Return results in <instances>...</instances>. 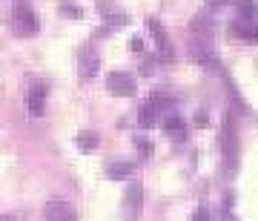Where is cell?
<instances>
[{"label": "cell", "instance_id": "cell-1", "mask_svg": "<svg viewBox=\"0 0 258 221\" xmlns=\"http://www.w3.org/2000/svg\"><path fill=\"white\" fill-rule=\"evenodd\" d=\"M221 158H224V178H232L235 175V167H238V135H235V124H232V112L224 115L221 124Z\"/></svg>", "mask_w": 258, "mask_h": 221}, {"label": "cell", "instance_id": "cell-2", "mask_svg": "<svg viewBox=\"0 0 258 221\" xmlns=\"http://www.w3.org/2000/svg\"><path fill=\"white\" fill-rule=\"evenodd\" d=\"M141 207H144V187L129 184V190L123 193V201H120V215H123V221H138Z\"/></svg>", "mask_w": 258, "mask_h": 221}, {"label": "cell", "instance_id": "cell-3", "mask_svg": "<svg viewBox=\"0 0 258 221\" xmlns=\"http://www.w3.org/2000/svg\"><path fill=\"white\" fill-rule=\"evenodd\" d=\"M12 26H15V32L18 35H37L40 32V20H37V15L29 6H18L15 9V15H12Z\"/></svg>", "mask_w": 258, "mask_h": 221}, {"label": "cell", "instance_id": "cell-4", "mask_svg": "<svg viewBox=\"0 0 258 221\" xmlns=\"http://www.w3.org/2000/svg\"><path fill=\"white\" fill-rule=\"evenodd\" d=\"M106 89H109V95H118V98H132L138 83H135V78L129 72H112L106 78Z\"/></svg>", "mask_w": 258, "mask_h": 221}, {"label": "cell", "instance_id": "cell-5", "mask_svg": "<svg viewBox=\"0 0 258 221\" xmlns=\"http://www.w3.org/2000/svg\"><path fill=\"white\" fill-rule=\"evenodd\" d=\"M43 218L46 221H78V212L69 201H60V198H52V201L43 204Z\"/></svg>", "mask_w": 258, "mask_h": 221}, {"label": "cell", "instance_id": "cell-6", "mask_svg": "<svg viewBox=\"0 0 258 221\" xmlns=\"http://www.w3.org/2000/svg\"><path fill=\"white\" fill-rule=\"evenodd\" d=\"M189 32H192V40L198 46L212 49V20H210V15H195V18L189 20Z\"/></svg>", "mask_w": 258, "mask_h": 221}, {"label": "cell", "instance_id": "cell-7", "mask_svg": "<svg viewBox=\"0 0 258 221\" xmlns=\"http://www.w3.org/2000/svg\"><path fill=\"white\" fill-rule=\"evenodd\" d=\"M46 95H49L46 83H32V86H29V92H26V109H29V115H35V118L43 115V109H46Z\"/></svg>", "mask_w": 258, "mask_h": 221}, {"label": "cell", "instance_id": "cell-8", "mask_svg": "<svg viewBox=\"0 0 258 221\" xmlns=\"http://www.w3.org/2000/svg\"><path fill=\"white\" fill-rule=\"evenodd\" d=\"M149 32H152V40L158 43V55H161V61H172V43L166 40L164 35V26L158 23V18H149Z\"/></svg>", "mask_w": 258, "mask_h": 221}, {"label": "cell", "instance_id": "cell-9", "mask_svg": "<svg viewBox=\"0 0 258 221\" xmlns=\"http://www.w3.org/2000/svg\"><path fill=\"white\" fill-rule=\"evenodd\" d=\"M161 127H164V132L175 141V144H184L186 141V121L181 118V115H166V121Z\"/></svg>", "mask_w": 258, "mask_h": 221}, {"label": "cell", "instance_id": "cell-10", "mask_svg": "<svg viewBox=\"0 0 258 221\" xmlns=\"http://www.w3.org/2000/svg\"><path fill=\"white\" fill-rule=\"evenodd\" d=\"M230 32L235 37H241V40H249V43H255V40H258V23H252V20H244V18L232 20Z\"/></svg>", "mask_w": 258, "mask_h": 221}, {"label": "cell", "instance_id": "cell-11", "mask_svg": "<svg viewBox=\"0 0 258 221\" xmlns=\"http://www.w3.org/2000/svg\"><path fill=\"white\" fill-rule=\"evenodd\" d=\"M98 66H101L98 55H95L92 49H83L81 52V78L83 81H92L95 75H98Z\"/></svg>", "mask_w": 258, "mask_h": 221}, {"label": "cell", "instance_id": "cell-12", "mask_svg": "<svg viewBox=\"0 0 258 221\" xmlns=\"http://www.w3.org/2000/svg\"><path fill=\"white\" fill-rule=\"evenodd\" d=\"M98 144H101V138H98V132L81 129V132L75 135V147L81 149V152H92V149H98Z\"/></svg>", "mask_w": 258, "mask_h": 221}, {"label": "cell", "instance_id": "cell-13", "mask_svg": "<svg viewBox=\"0 0 258 221\" xmlns=\"http://www.w3.org/2000/svg\"><path fill=\"white\" fill-rule=\"evenodd\" d=\"M132 173H135V164H129V161H120V164H109V167H106V178H112V181L129 178Z\"/></svg>", "mask_w": 258, "mask_h": 221}, {"label": "cell", "instance_id": "cell-14", "mask_svg": "<svg viewBox=\"0 0 258 221\" xmlns=\"http://www.w3.org/2000/svg\"><path fill=\"white\" fill-rule=\"evenodd\" d=\"M155 118H158V106H155L152 101H149V103H144V106L138 109V124H141L144 129L155 127Z\"/></svg>", "mask_w": 258, "mask_h": 221}, {"label": "cell", "instance_id": "cell-15", "mask_svg": "<svg viewBox=\"0 0 258 221\" xmlns=\"http://www.w3.org/2000/svg\"><path fill=\"white\" fill-rule=\"evenodd\" d=\"M57 12H60V15H63V18H81V6H78V3H69V0H60V3H57Z\"/></svg>", "mask_w": 258, "mask_h": 221}, {"label": "cell", "instance_id": "cell-16", "mask_svg": "<svg viewBox=\"0 0 258 221\" xmlns=\"http://www.w3.org/2000/svg\"><path fill=\"white\" fill-rule=\"evenodd\" d=\"M135 149H138V155L141 158H152V141L149 138H144V135H135Z\"/></svg>", "mask_w": 258, "mask_h": 221}, {"label": "cell", "instance_id": "cell-17", "mask_svg": "<svg viewBox=\"0 0 258 221\" xmlns=\"http://www.w3.org/2000/svg\"><path fill=\"white\" fill-rule=\"evenodd\" d=\"M103 20H106V29H112V26H126V23H129V18L123 15V12H106V15H103Z\"/></svg>", "mask_w": 258, "mask_h": 221}, {"label": "cell", "instance_id": "cell-18", "mask_svg": "<svg viewBox=\"0 0 258 221\" xmlns=\"http://www.w3.org/2000/svg\"><path fill=\"white\" fill-rule=\"evenodd\" d=\"M238 15H241L244 20H252V18H255V3H249V0H241Z\"/></svg>", "mask_w": 258, "mask_h": 221}, {"label": "cell", "instance_id": "cell-19", "mask_svg": "<svg viewBox=\"0 0 258 221\" xmlns=\"http://www.w3.org/2000/svg\"><path fill=\"white\" fill-rule=\"evenodd\" d=\"M192 221H212V212H210V207H207V204H201V207H195V212H192Z\"/></svg>", "mask_w": 258, "mask_h": 221}, {"label": "cell", "instance_id": "cell-20", "mask_svg": "<svg viewBox=\"0 0 258 221\" xmlns=\"http://www.w3.org/2000/svg\"><path fill=\"white\" fill-rule=\"evenodd\" d=\"M152 103L158 106V112H164V109H169V106H172V101H169L166 95H161V92H155V95H152Z\"/></svg>", "mask_w": 258, "mask_h": 221}, {"label": "cell", "instance_id": "cell-21", "mask_svg": "<svg viewBox=\"0 0 258 221\" xmlns=\"http://www.w3.org/2000/svg\"><path fill=\"white\" fill-rule=\"evenodd\" d=\"M210 9H221V6H227V3H235V0H204Z\"/></svg>", "mask_w": 258, "mask_h": 221}, {"label": "cell", "instance_id": "cell-22", "mask_svg": "<svg viewBox=\"0 0 258 221\" xmlns=\"http://www.w3.org/2000/svg\"><path fill=\"white\" fill-rule=\"evenodd\" d=\"M129 49H132V52H144V40H141V37H132V40H129Z\"/></svg>", "mask_w": 258, "mask_h": 221}, {"label": "cell", "instance_id": "cell-23", "mask_svg": "<svg viewBox=\"0 0 258 221\" xmlns=\"http://www.w3.org/2000/svg\"><path fill=\"white\" fill-rule=\"evenodd\" d=\"M195 124H198V127H207V124H210L207 112H198V115H195Z\"/></svg>", "mask_w": 258, "mask_h": 221}, {"label": "cell", "instance_id": "cell-24", "mask_svg": "<svg viewBox=\"0 0 258 221\" xmlns=\"http://www.w3.org/2000/svg\"><path fill=\"white\" fill-rule=\"evenodd\" d=\"M221 221H238V218L232 215V210H230V207H224V212H221Z\"/></svg>", "mask_w": 258, "mask_h": 221}, {"label": "cell", "instance_id": "cell-25", "mask_svg": "<svg viewBox=\"0 0 258 221\" xmlns=\"http://www.w3.org/2000/svg\"><path fill=\"white\" fill-rule=\"evenodd\" d=\"M0 221H12V218H9V215H3V218H0Z\"/></svg>", "mask_w": 258, "mask_h": 221}]
</instances>
